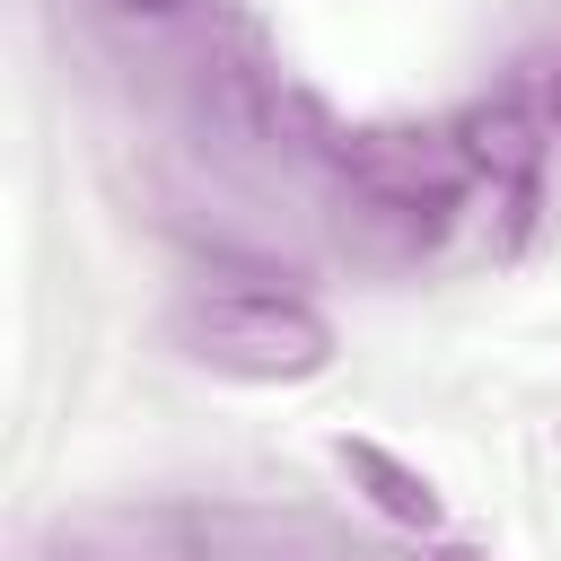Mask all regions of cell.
<instances>
[{
	"label": "cell",
	"instance_id": "6da1fadb",
	"mask_svg": "<svg viewBox=\"0 0 561 561\" xmlns=\"http://www.w3.org/2000/svg\"><path fill=\"white\" fill-rule=\"evenodd\" d=\"M167 342L228 386H307L333 368V316L298 289H193L167 316Z\"/></svg>",
	"mask_w": 561,
	"mask_h": 561
},
{
	"label": "cell",
	"instance_id": "7a4b0ae2",
	"mask_svg": "<svg viewBox=\"0 0 561 561\" xmlns=\"http://www.w3.org/2000/svg\"><path fill=\"white\" fill-rule=\"evenodd\" d=\"M324 158H333V167L351 175V193H359L377 219H394L403 237H438V228L465 210V193H473V167L456 158V140H447V131H412V123H351Z\"/></svg>",
	"mask_w": 561,
	"mask_h": 561
},
{
	"label": "cell",
	"instance_id": "3957f363",
	"mask_svg": "<svg viewBox=\"0 0 561 561\" xmlns=\"http://www.w3.org/2000/svg\"><path fill=\"white\" fill-rule=\"evenodd\" d=\"M456 158L473 167V184H491V202H508V219L526 228L535 210V184H543V149H552V114H535L526 96H473L456 123H447Z\"/></svg>",
	"mask_w": 561,
	"mask_h": 561
},
{
	"label": "cell",
	"instance_id": "277c9868",
	"mask_svg": "<svg viewBox=\"0 0 561 561\" xmlns=\"http://www.w3.org/2000/svg\"><path fill=\"white\" fill-rule=\"evenodd\" d=\"M333 465L351 473V491L377 508V517H394V526H412V535H438L447 526V500H438V482L421 473V465H403L394 447H377V438H333Z\"/></svg>",
	"mask_w": 561,
	"mask_h": 561
},
{
	"label": "cell",
	"instance_id": "5b68a950",
	"mask_svg": "<svg viewBox=\"0 0 561 561\" xmlns=\"http://www.w3.org/2000/svg\"><path fill=\"white\" fill-rule=\"evenodd\" d=\"M123 18H175V9H193V0H114Z\"/></svg>",
	"mask_w": 561,
	"mask_h": 561
},
{
	"label": "cell",
	"instance_id": "8992f818",
	"mask_svg": "<svg viewBox=\"0 0 561 561\" xmlns=\"http://www.w3.org/2000/svg\"><path fill=\"white\" fill-rule=\"evenodd\" d=\"M430 561H491V552H482V543H438Z\"/></svg>",
	"mask_w": 561,
	"mask_h": 561
},
{
	"label": "cell",
	"instance_id": "52a82bcc",
	"mask_svg": "<svg viewBox=\"0 0 561 561\" xmlns=\"http://www.w3.org/2000/svg\"><path fill=\"white\" fill-rule=\"evenodd\" d=\"M543 114H552V131H561V61H552V79H543Z\"/></svg>",
	"mask_w": 561,
	"mask_h": 561
}]
</instances>
